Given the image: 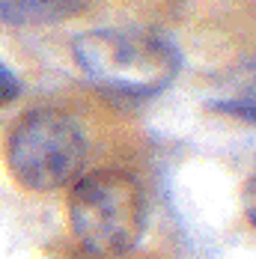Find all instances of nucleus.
<instances>
[{
  "instance_id": "obj_1",
  "label": "nucleus",
  "mask_w": 256,
  "mask_h": 259,
  "mask_svg": "<svg viewBox=\"0 0 256 259\" xmlns=\"http://www.w3.org/2000/svg\"><path fill=\"white\" fill-rule=\"evenodd\" d=\"M80 72L99 90L125 99H152L179 75V48L149 30H90L72 42Z\"/></svg>"
},
{
  "instance_id": "obj_3",
  "label": "nucleus",
  "mask_w": 256,
  "mask_h": 259,
  "mask_svg": "<svg viewBox=\"0 0 256 259\" xmlns=\"http://www.w3.org/2000/svg\"><path fill=\"white\" fill-rule=\"evenodd\" d=\"M3 158L21 188L51 194L80 179L87 137L75 116L57 107H36L18 116L6 131Z\"/></svg>"
},
{
  "instance_id": "obj_2",
  "label": "nucleus",
  "mask_w": 256,
  "mask_h": 259,
  "mask_svg": "<svg viewBox=\"0 0 256 259\" xmlns=\"http://www.w3.org/2000/svg\"><path fill=\"white\" fill-rule=\"evenodd\" d=\"M69 227L96 259L125 256L146 233V194L125 170H96L72 185Z\"/></svg>"
},
{
  "instance_id": "obj_4",
  "label": "nucleus",
  "mask_w": 256,
  "mask_h": 259,
  "mask_svg": "<svg viewBox=\"0 0 256 259\" xmlns=\"http://www.w3.org/2000/svg\"><path fill=\"white\" fill-rule=\"evenodd\" d=\"M80 0H0L3 24H51L75 15Z\"/></svg>"
},
{
  "instance_id": "obj_5",
  "label": "nucleus",
  "mask_w": 256,
  "mask_h": 259,
  "mask_svg": "<svg viewBox=\"0 0 256 259\" xmlns=\"http://www.w3.org/2000/svg\"><path fill=\"white\" fill-rule=\"evenodd\" d=\"M18 96H21V80H18V75L6 63H0V107L12 104Z\"/></svg>"
}]
</instances>
